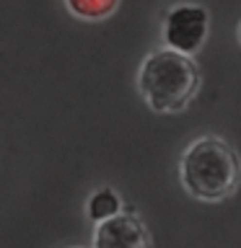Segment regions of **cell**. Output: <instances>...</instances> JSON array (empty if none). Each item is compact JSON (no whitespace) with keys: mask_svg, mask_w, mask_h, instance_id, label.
<instances>
[{"mask_svg":"<svg viewBox=\"0 0 241 248\" xmlns=\"http://www.w3.org/2000/svg\"><path fill=\"white\" fill-rule=\"evenodd\" d=\"M179 178L194 199L221 202L236 191L241 181V160L225 140L205 135L184 147L179 158Z\"/></svg>","mask_w":241,"mask_h":248,"instance_id":"1","label":"cell"},{"mask_svg":"<svg viewBox=\"0 0 241 248\" xmlns=\"http://www.w3.org/2000/svg\"><path fill=\"white\" fill-rule=\"evenodd\" d=\"M138 91L158 114H176L200 91V67L187 54L158 49L151 52L138 70Z\"/></svg>","mask_w":241,"mask_h":248,"instance_id":"2","label":"cell"},{"mask_svg":"<svg viewBox=\"0 0 241 248\" xmlns=\"http://www.w3.org/2000/svg\"><path fill=\"white\" fill-rule=\"evenodd\" d=\"M207 31H210V16L205 8L194 3H179L166 13L161 34L163 42H166V49L192 57L194 52L202 49Z\"/></svg>","mask_w":241,"mask_h":248,"instance_id":"3","label":"cell"},{"mask_svg":"<svg viewBox=\"0 0 241 248\" xmlns=\"http://www.w3.org/2000/svg\"><path fill=\"white\" fill-rule=\"evenodd\" d=\"M91 248H153V238L145 222L135 212H122L93 228Z\"/></svg>","mask_w":241,"mask_h":248,"instance_id":"4","label":"cell"},{"mask_svg":"<svg viewBox=\"0 0 241 248\" xmlns=\"http://www.w3.org/2000/svg\"><path fill=\"white\" fill-rule=\"evenodd\" d=\"M86 212H88L91 222L99 225V222H104V220H109V217L122 212V199L114 189L101 186V189H96L88 197V202H86Z\"/></svg>","mask_w":241,"mask_h":248,"instance_id":"5","label":"cell"},{"mask_svg":"<svg viewBox=\"0 0 241 248\" xmlns=\"http://www.w3.org/2000/svg\"><path fill=\"white\" fill-rule=\"evenodd\" d=\"M65 5L81 21H104L117 11L120 0H65Z\"/></svg>","mask_w":241,"mask_h":248,"instance_id":"6","label":"cell"},{"mask_svg":"<svg viewBox=\"0 0 241 248\" xmlns=\"http://www.w3.org/2000/svg\"><path fill=\"white\" fill-rule=\"evenodd\" d=\"M239 39H241V26H239Z\"/></svg>","mask_w":241,"mask_h":248,"instance_id":"7","label":"cell"},{"mask_svg":"<svg viewBox=\"0 0 241 248\" xmlns=\"http://www.w3.org/2000/svg\"><path fill=\"white\" fill-rule=\"evenodd\" d=\"M75 248H81V246H75Z\"/></svg>","mask_w":241,"mask_h":248,"instance_id":"8","label":"cell"}]
</instances>
